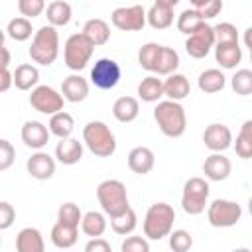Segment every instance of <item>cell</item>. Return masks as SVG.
<instances>
[{"instance_id": "d4e9b609", "label": "cell", "mask_w": 252, "mask_h": 252, "mask_svg": "<svg viewBox=\"0 0 252 252\" xmlns=\"http://www.w3.org/2000/svg\"><path fill=\"white\" fill-rule=\"evenodd\" d=\"M138 112H140V104H138V98L134 96H120L112 104V114L118 122H132L136 120Z\"/></svg>"}, {"instance_id": "74e56055", "label": "cell", "mask_w": 252, "mask_h": 252, "mask_svg": "<svg viewBox=\"0 0 252 252\" xmlns=\"http://www.w3.org/2000/svg\"><path fill=\"white\" fill-rule=\"evenodd\" d=\"M159 49H161V45L159 43H154V41L142 45L140 51H138V63H140V67L154 73L156 61H158V55H159Z\"/></svg>"}, {"instance_id": "60d3db41", "label": "cell", "mask_w": 252, "mask_h": 252, "mask_svg": "<svg viewBox=\"0 0 252 252\" xmlns=\"http://www.w3.org/2000/svg\"><path fill=\"white\" fill-rule=\"evenodd\" d=\"M213 33H215V43H238V32L228 22L217 24L213 28Z\"/></svg>"}, {"instance_id": "f907efd6", "label": "cell", "mask_w": 252, "mask_h": 252, "mask_svg": "<svg viewBox=\"0 0 252 252\" xmlns=\"http://www.w3.org/2000/svg\"><path fill=\"white\" fill-rule=\"evenodd\" d=\"M10 59H12V57H10V51L2 45V47H0V69H8Z\"/></svg>"}, {"instance_id": "5bb4252c", "label": "cell", "mask_w": 252, "mask_h": 252, "mask_svg": "<svg viewBox=\"0 0 252 252\" xmlns=\"http://www.w3.org/2000/svg\"><path fill=\"white\" fill-rule=\"evenodd\" d=\"M22 142L32 150H41L49 142V128L43 122L28 120L22 126Z\"/></svg>"}, {"instance_id": "816d5d0a", "label": "cell", "mask_w": 252, "mask_h": 252, "mask_svg": "<svg viewBox=\"0 0 252 252\" xmlns=\"http://www.w3.org/2000/svg\"><path fill=\"white\" fill-rule=\"evenodd\" d=\"M156 4L165 6V8H175V6L179 4V0H156Z\"/></svg>"}, {"instance_id": "603a6c76", "label": "cell", "mask_w": 252, "mask_h": 252, "mask_svg": "<svg viewBox=\"0 0 252 252\" xmlns=\"http://www.w3.org/2000/svg\"><path fill=\"white\" fill-rule=\"evenodd\" d=\"M215 59L222 69H234L242 61V47L238 43H217Z\"/></svg>"}, {"instance_id": "7c38bea8", "label": "cell", "mask_w": 252, "mask_h": 252, "mask_svg": "<svg viewBox=\"0 0 252 252\" xmlns=\"http://www.w3.org/2000/svg\"><path fill=\"white\" fill-rule=\"evenodd\" d=\"M215 45V33H213V26H209L207 22L193 32L191 35H187L185 41V51L193 57V59H203L209 55L211 47Z\"/></svg>"}, {"instance_id": "ac0fdd59", "label": "cell", "mask_w": 252, "mask_h": 252, "mask_svg": "<svg viewBox=\"0 0 252 252\" xmlns=\"http://www.w3.org/2000/svg\"><path fill=\"white\" fill-rule=\"evenodd\" d=\"M61 94L69 102H83L89 94V83L81 75H69L61 83Z\"/></svg>"}, {"instance_id": "d6a6232c", "label": "cell", "mask_w": 252, "mask_h": 252, "mask_svg": "<svg viewBox=\"0 0 252 252\" xmlns=\"http://www.w3.org/2000/svg\"><path fill=\"white\" fill-rule=\"evenodd\" d=\"M197 83H199V89L203 93L213 94V93H219V91L224 89L226 79H224L222 71H219V69H207V71H203L199 75V81Z\"/></svg>"}, {"instance_id": "b9f144b4", "label": "cell", "mask_w": 252, "mask_h": 252, "mask_svg": "<svg viewBox=\"0 0 252 252\" xmlns=\"http://www.w3.org/2000/svg\"><path fill=\"white\" fill-rule=\"evenodd\" d=\"M167 236H169V246H171V250H175V252H187V250L193 246V236H191L187 230H183V228L173 230V232H169Z\"/></svg>"}, {"instance_id": "681fc988", "label": "cell", "mask_w": 252, "mask_h": 252, "mask_svg": "<svg viewBox=\"0 0 252 252\" xmlns=\"http://www.w3.org/2000/svg\"><path fill=\"white\" fill-rule=\"evenodd\" d=\"M12 85H14V81H12V73H10L8 69H0V93H6Z\"/></svg>"}, {"instance_id": "4dcf8cb0", "label": "cell", "mask_w": 252, "mask_h": 252, "mask_svg": "<svg viewBox=\"0 0 252 252\" xmlns=\"http://www.w3.org/2000/svg\"><path fill=\"white\" fill-rule=\"evenodd\" d=\"M177 67H179V53L173 47L161 45L154 73H158V75H171V73L177 71Z\"/></svg>"}, {"instance_id": "1f68e13d", "label": "cell", "mask_w": 252, "mask_h": 252, "mask_svg": "<svg viewBox=\"0 0 252 252\" xmlns=\"http://www.w3.org/2000/svg\"><path fill=\"white\" fill-rule=\"evenodd\" d=\"M146 22L154 30H165V28H169L173 24V8H165V6L154 4L146 12Z\"/></svg>"}, {"instance_id": "44dd1931", "label": "cell", "mask_w": 252, "mask_h": 252, "mask_svg": "<svg viewBox=\"0 0 252 252\" xmlns=\"http://www.w3.org/2000/svg\"><path fill=\"white\" fill-rule=\"evenodd\" d=\"M16 250L18 252H43L45 242H43L41 232L32 226L22 228L16 236Z\"/></svg>"}, {"instance_id": "836d02e7", "label": "cell", "mask_w": 252, "mask_h": 252, "mask_svg": "<svg viewBox=\"0 0 252 252\" xmlns=\"http://www.w3.org/2000/svg\"><path fill=\"white\" fill-rule=\"evenodd\" d=\"M136 224H138V217H136V211L130 209V207H128L124 213H120V215H116V217L110 219L112 230H114L116 234H120V236L130 234V232L136 228Z\"/></svg>"}, {"instance_id": "52a82bcc", "label": "cell", "mask_w": 252, "mask_h": 252, "mask_svg": "<svg viewBox=\"0 0 252 252\" xmlns=\"http://www.w3.org/2000/svg\"><path fill=\"white\" fill-rule=\"evenodd\" d=\"M209 183L203 177H191L183 185V195H181V207L187 215H201L207 207L209 199Z\"/></svg>"}, {"instance_id": "4316f807", "label": "cell", "mask_w": 252, "mask_h": 252, "mask_svg": "<svg viewBox=\"0 0 252 252\" xmlns=\"http://www.w3.org/2000/svg\"><path fill=\"white\" fill-rule=\"evenodd\" d=\"M138 96L144 102H158L163 96V81L158 79L156 75L142 79L138 85Z\"/></svg>"}, {"instance_id": "f35d334b", "label": "cell", "mask_w": 252, "mask_h": 252, "mask_svg": "<svg viewBox=\"0 0 252 252\" xmlns=\"http://www.w3.org/2000/svg\"><path fill=\"white\" fill-rule=\"evenodd\" d=\"M232 91L240 96H248L252 93V71L250 69H240L234 73V77L230 79Z\"/></svg>"}, {"instance_id": "f546056e", "label": "cell", "mask_w": 252, "mask_h": 252, "mask_svg": "<svg viewBox=\"0 0 252 252\" xmlns=\"http://www.w3.org/2000/svg\"><path fill=\"white\" fill-rule=\"evenodd\" d=\"M81 230H83L87 236H91V238L102 236L104 230H106V219H104V215L98 213V211H89V213H85V215L81 217Z\"/></svg>"}, {"instance_id": "4fadbf2b", "label": "cell", "mask_w": 252, "mask_h": 252, "mask_svg": "<svg viewBox=\"0 0 252 252\" xmlns=\"http://www.w3.org/2000/svg\"><path fill=\"white\" fill-rule=\"evenodd\" d=\"M203 142L211 152H224L232 146V132L226 124L213 122L203 132Z\"/></svg>"}, {"instance_id": "d590c367", "label": "cell", "mask_w": 252, "mask_h": 252, "mask_svg": "<svg viewBox=\"0 0 252 252\" xmlns=\"http://www.w3.org/2000/svg\"><path fill=\"white\" fill-rule=\"evenodd\" d=\"M203 24H205V20L197 14L195 8L193 10H183L179 14V18H177V30L181 33H185V35H191L193 32H197Z\"/></svg>"}, {"instance_id": "c3c4849f", "label": "cell", "mask_w": 252, "mask_h": 252, "mask_svg": "<svg viewBox=\"0 0 252 252\" xmlns=\"http://www.w3.org/2000/svg\"><path fill=\"white\" fill-rule=\"evenodd\" d=\"M85 252H110V244L102 236H94L87 242Z\"/></svg>"}, {"instance_id": "7402d4cb", "label": "cell", "mask_w": 252, "mask_h": 252, "mask_svg": "<svg viewBox=\"0 0 252 252\" xmlns=\"http://www.w3.org/2000/svg\"><path fill=\"white\" fill-rule=\"evenodd\" d=\"M94 47L98 45H104L108 39H110V28L104 20L100 18H93V20H87L85 26H83V32H81Z\"/></svg>"}, {"instance_id": "11a10c76", "label": "cell", "mask_w": 252, "mask_h": 252, "mask_svg": "<svg viewBox=\"0 0 252 252\" xmlns=\"http://www.w3.org/2000/svg\"><path fill=\"white\" fill-rule=\"evenodd\" d=\"M4 37H6V35H4V32H2V30H0V47H2V45H4Z\"/></svg>"}, {"instance_id": "277c9868", "label": "cell", "mask_w": 252, "mask_h": 252, "mask_svg": "<svg viewBox=\"0 0 252 252\" xmlns=\"http://www.w3.org/2000/svg\"><path fill=\"white\" fill-rule=\"evenodd\" d=\"M96 199L98 205L102 207V213L108 215L110 219L124 213L130 205H128V193L122 181L118 179H104L98 183L96 187Z\"/></svg>"}, {"instance_id": "f1b7e54d", "label": "cell", "mask_w": 252, "mask_h": 252, "mask_svg": "<svg viewBox=\"0 0 252 252\" xmlns=\"http://www.w3.org/2000/svg\"><path fill=\"white\" fill-rule=\"evenodd\" d=\"M45 16H47L49 26L59 28V26H67V24L71 22L73 10H71V6H69L67 2L55 0V2H51V4L45 8Z\"/></svg>"}, {"instance_id": "3957f363", "label": "cell", "mask_w": 252, "mask_h": 252, "mask_svg": "<svg viewBox=\"0 0 252 252\" xmlns=\"http://www.w3.org/2000/svg\"><path fill=\"white\" fill-rule=\"evenodd\" d=\"M83 142L98 158H110L116 152V138L112 130L100 120H91L85 124Z\"/></svg>"}, {"instance_id": "9c48e42d", "label": "cell", "mask_w": 252, "mask_h": 252, "mask_svg": "<svg viewBox=\"0 0 252 252\" xmlns=\"http://www.w3.org/2000/svg\"><path fill=\"white\" fill-rule=\"evenodd\" d=\"M63 102H65L63 94L57 93L53 87H47V85L35 87L32 91V94H30L32 108H35L41 114H49V116L59 112V110H63Z\"/></svg>"}, {"instance_id": "ab89813d", "label": "cell", "mask_w": 252, "mask_h": 252, "mask_svg": "<svg viewBox=\"0 0 252 252\" xmlns=\"http://www.w3.org/2000/svg\"><path fill=\"white\" fill-rule=\"evenodd\" d=\"M81 217H83V213H81L79 205H75V203H63L59 207V211H57V220L63 222V224L79 226L81 224Z\"/></svg>"}, {"instance_id": "f5cc1de1", "label": "cell", "mask_w": 252, "mask_h": 252, "mask_svg": "<svg viewBox=\"0 0 252 252\" xmlns=\"http://www.w3.org/2000/svg\"><path fill=\"white\" fill-rule=\"evenodd\" d=\"M250 32H252V30L248 28V30H246V39H244V43H246V47H250Z\"/></svg>"}, {"instance_id": "6da1fadb", "label": "cell", "mask_w": 252, "mask_h": 252, "mask_svg": "<svg viewBox=\"0 0 252 252\" xmlns=\"http://www.w3.org/2000/svg\"><path fill=\"white\" fill-rule=\"evenodd\" d=\"M154 118L159 126V130L167 138H179V136H183V132L187 128L185 108L177 100L167 98V100L158 102V106L154 108Z\"/></svg>"}, {"instance_id": "8992f818", "label": "cell", "mask_w": 252, "mask_h": 252, "mask_svg": "<svg viewBox=\"0 0 252 252\" xmlns=\"http://www.w3.org/2000/svg\"><path fill=\"white\" fill-rule=\"evenodd\" d=\"M93 49L94 45L83 35V33H73L67 37L65 47H63V57H65V65L71 71H81L87 67V63L93 57Z\"/></svg>"}, {"instance_id": "cb8c5ba5", "label": "cell", "mask_w": 252, "mask_h": 252, "mask_svg": "<svg viewBox=\"0 0 252 252\" xmlns=\"http://www.w3.org/2000/svg\"><path fill=\"white\" fill-rule=\"evenodd\" d=\"M77 238H79V226L63 224L57 220L51 228V242L57 248H71V246H75Z\"/></svg>"}, {"instance_id": "8d00e7d4", "label": "cell", "mask_w": 252, "mask_h": 252, "mask_svg": "<svg viewBox=\"0 0 252 252\" xmlns=\"http://www.w3.org/2000/svg\"><path fill=\"white\" fill-rule=\"evenodd\" d=\"M6 32H8V35H10L12 39H16V41H26V39L32 37V22H30L28 18H24V16L12 18V20L8 22Z\"/></svg>"}, {"instance_id": "ba28073f", "label": "cell", "mask_w": 252, "mask_h": 252, "mask_svg": "<svg viewBox=\"0 0 252 252\" xmlns=\"http://www.w3.org/2000/svg\"><path fill=\"white\" fill-rule=\"evenodd\" d=\"M242 217V207L228 199H215L207 209L209 224L215 228H228L234 226Z\"/></svg>"}, {"instance_id": "7a4b0ae2", "label": "cell", "mask_w": 252, "mask_h": 252, "mask_svg": "<svg viewBox=\"0 0 252 252\" xmlns=\"http://www.w3.org/2000/svg\"><path fill=\"white\" fill-rule=\"evenodd\" d=\"M59 55V33L53 26H41L33 39H32V45H30V57L43 65V67H49L51 63H55Z\"/></svg>"}, {"instance_id": "7bdbcfd3", "label": "cell", "mask_w": 252, "mask_h": 252, "mask_svg": "<svg viewBox=\"0 0 252 252\" xmlns=\"http://www.w3.org/2000/svg\"><path fill=\"white\" fill-rule=\"evenodd\" d=\"M18 10L24 18H37L45 10V0H18Z\"/></svg>"}, {"instance_id": "ffe728a7", "label": "cell", "mask_w": 252, "mask_h": 252, "mask_svg": "<svg viewBox=\"0 0 252 252\" xmlns=\"http://www.w3.org/2000/svg\"><path fill=\"white\" fill-rule=\"evenodd\" d=\"M189 93H191V85H189L187 77L181 75V73H171L163 81V94L169 100H177L179 102V100L187 98Z\"/></svg>"}, {"instance_id": "db71d44e", "label": "cell", "mask_w": 252, "mask_h": 252, "mask_svg": "<svg viewBox=\"0 0 252 252\" xmlns=\"http://www.w3.org/2000/svg\"><path fill=\"white\" fill-rule=\"evenodd\" d=\"M189 2L193 4V8H199V6H201V4L205 2V0H189Z\"/></svg>"}, {"instance_id": "e575fe53", "label": "cell", "mask_w": 252, "mask_h": 252, "mask_svg": "<svg viewBox=\"0 0 252 252\" xmlns=\"http://www.w3.org/2000/svg\"><path fill=\"white\" fill-rule=\"evenodd\" d=\"M234 150L238 154V158L242 159H250L252 158V120H246L236 136L234 142Z\"/></svg>"}, {"instance_id": "f6af8a7d", "label": "cell", "mask_w": 252, "mask_h": 252, "mask_svg": "<svg viewBox=\"0 0 252 252\" xmlns=\"http://www.w3.org/2000/svg\"><path fill=\"white\" fill-rule=\"evenodd\" d=\"M122 252H150V242L142 236H128L120 244Z\"/></svg>"}, {"instance_id": "e0dca14e", "label": "cell", "mask_w": 252, "mask_h": 252, "mask_svg": "<svg viewBox=\"0 0 252 252\" xmlns=\"http://www.w3.org/2000/svg\"><path fill=\"white\" fill-rule=\"evenodd\" d=\"M55 158L63 165H75L83 158V144L77 138H61V142L55 146Z\"/></svg>"}, {"instance_id": "9a60e30c", "label": "cell", "mask_w": 252, "mask_h": 252, "mask_svg": "<svg viewBox=\"0 0 252 252\" xmlns=\"http://www.w3.org/2000/svg\"><path fill=\"white\" fill-rule=\"evenodd\" d=\"M230 171H232V163L220 152H213L203 163V173L211 181H224L230 175Z\"/></svg>"}, {"instance_id": "9f6ffc18", "label": "cell", "mask_w": 252, "mask_h": 252, "mask_svg": "<svg viewBox=\"0 0 252 252\" xmlns=\"http://www.w3.org/2000/svg\"><path fill=\"white\" fill-rule=\"evenodd\" d=\"M0 242H2V240H0Z\"/></svg>"}, {"instance_id": "bcb514c9", "label": "cell", "mask_w": 252, "mask_h": 252, "mask_svg": "<svg viewBox=\"0 0 252 252\" xmlns=\"http://www.w3.org/2000/svg\"><path fill=\"white\" fill-rule=\"evenodd\" d=\"M197 10V14L203 18V20H211V18H215V16H219L220 14V10H222V0H205L199 8H195Z\"/></svg>"}, {"instance_id": "30bf717a", "label": "cell", "mask_w": 252, "mask_h": 252, "mask_svg": "<svg viewBox=\"0 0 252 252\" xmlns=\"http://www.w3.org/2000/svg\"><path fill=\"white\" fill-rule=\"evenodd\" d=\"M120 65L110 59V57H100L94 67L91 69V81L96 89H102V91H108V89H114L120 81Z\"/></svg>"}, {"instance_id": "5b68a950", "label": "cell", "mask_w": 252, "mask_h": 252, "mask_svg": "<svg viewBox=\"0 0 252 252\" xmlns=\"http://www.w3.org/2000/svg\"><path fill=\"white\" fill-rule=\"evenodd\" d=\"M175 211L167 203H154L144 217V236L150 240H161L173 228Z\"/></svg>"}, {"instance_id": "8fae6325", "label": "cell", "mask_w": 252, "mask_h": 252, "mask_svg": "<svg viewBox=\"0 0 252 252\" xmlns=\"http://www.w3.org/2000/svg\"><path fill=\"white\" fill-rule=\"evenodd\" d=\"M112 26L122 32H138L146 26V10L140 4L134 6H120L110 16Z\"/></svg>"}, {"instance_id": "484cf974", "label": "cell", "mask_w": 252, "mask_h": 252, "mask_svg": "<svg viewBox=\"0 0 252 252\" xmlns=\"http://www.w3.org/2000/svg\"><path fill=\"white\" fill-rule=\"evenodd\" d=\"M12 81H14L16 89H20V91H30L32 87L37 85V81H39V71H37V67L28 65V63L18 65L16 71L12 73Z\"/></svg>"}, {"instance_id": "83f0119b", "label": "cell", "mask_w": 252, "mask_h": 252, "mask_svg": "<svg viewBox=\"0 0 252 252\" xmlns=\"http://www.w3.org/2000/svg\"><path fill=\"white\" fill-rule=\"evenodd\" d=\"M47 128H49V134L57 136L59 140H61V138H69V136L73 134L75 120H73V116H71L69 112L59 110V112L51 114V118H49V126H47Z\"/></svg>"}, {"instance_id": "2e32d148", "label": "cell", "mask_w": 252, "mask_h": 252, "mask_svg": "<svg viewBox=\"0 0 252 252\" xmlns=\"http://www.w3.org/2000/svg\"><path fill=\"white\" fill-rule=\"evenodd\" d=\"M26 169L33 179L45 181V179L53 177V173H55V159L45 152H35L32 158H28Z\"/></svg>"}, {"instance_id": "d6986e66", "label": "cell", "mask_w": 252, "mask_h": 252, "mask_svg": "<svg viewBox=\"0 0 252 252\" xmlns=\"http://www.w3.org/2000/svg\"><path fill=\"white\" fill-rule=\"evenodd\" d=\"M154 163H156V156L146 146H138V148L130 150V154H128V167L138 175L150 173L154 169Z\"/></svg>"}, {"instance_id": "7dc6e473", "label": "cell", "mask_w": 252, "mask_h": 252, "mask_svg": "<svg viewBox=\"0 0 252 252\" xmlns=\"http://www.w3.org/2000/svg\"><path fill=\"white\" fill-rule=\"evenodd\" d=\"M16 220V211L8 201H0V230H6L14 224Z\"/></svg>"}, {"instance_id": "ee69618b", "label": "cell", "mask_w": 252, "mask_h": 252, "mask_svg": "<svg viewBox=\"0 0 252 252\" xmlns=\"http://www.w3.org/2000/svg\"><path fill=\"white\" fill-rule=\"evenodd\" d=\"M14 159H16V150H14V146H12L8 140H2V138H0V171L10 169L12 163H14Z\"/></svg>"}]
</instances>
